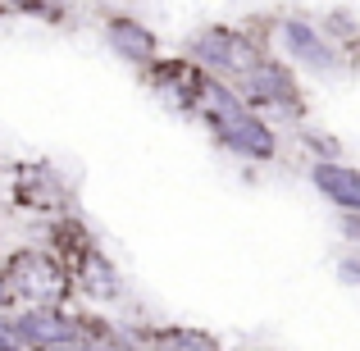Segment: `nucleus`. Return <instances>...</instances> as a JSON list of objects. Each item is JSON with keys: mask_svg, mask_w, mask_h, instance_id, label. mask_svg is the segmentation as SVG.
Wrapping results in <instances>:
<instances>
[{"mask_svg": "<svg viewBox=\"0 0 360 351\" xmlns=\"http://www.w3.org/2000/svg\"><path fill=\"white\" fill-rule=\"evenodd\" d=\"M196 55H201L210 69L229 73V78H260V69H264L260 51L238 32H205L201 42H196Z\"/></svg>", "mask_w": 360, "mask_h": 351, "instance_id": "obj_1", "label": "nucleus"}, {"mask_svg": "<svg viewBox=\"0 0 360 351\" xmlns=\"http://www.w3.org/2000/svg\"><path fill=\"white\" fill-rule=\"evenodd\" d=\"M210 101H219L214 106V128H219V137L229 141L233 151H242V155H269L274 151V137L264 123H255L246 110H238L224 91H210Z\"/></svg>", "mask_w": 360, "mask_h": 351, "instance_id": "obj_2", "label": "nucleus"}, {"mask_svg": "<svg viewBox=\"0 0 360 351\" xmlns=\"http://www.w3.org/2000/svg\"><path fill=\"white\" fill-rule=\"evenodd\" d=\"M9 288L23 292V297H32V301H55L64 292V279L46 255L27 251V255H18V260L9 264Z\"/></svg>", "mask_w": 360, "mask_h": 351, "instance_id": "obj_3", "label": "nucleus"}, {"mask_svg": "<svg viewBox=\"0 0 360 351\" xmlns=\"http://www.w3.org/2000/svg\"><path fill=\"white\" fill-rule=\"evenodd\" d=\"M14 338H23V343H32V347H51V351L78 347V328H73L69 319H60V315H41V310H32V315L18 319Z\"/></svg>", "mask_w": 360, "mask_h": 351, "instance_id": "obj_4", "label": "nucleus"}, {"mask_svg": "<svg viewBox=\"0 0 360 351\" xmlns=\"http://www.w3.org/2000/svg\"><path fill=\"white\" fill-rule=\"evenodd\" d=\"M315 183H319V192L333 196V201L347 205V210H356V205H360V178L352 174V169H342V165H319L315 169Z\"/></svg>", "mask_w": 360, "mask_h": 351, "instance_id": "obj_5", "label": "nucleus"}, {"mask_svg": "<svg viewBox=\"0 0 360 351\" xmlns=\"http://www.w3.org/2000/svg\"><path fill=\"white\" fill-rule=\"evenodd\" d=\"M150 347L155 351H219L210 333H201V328H165V333L150 338Z\"/></svg>", "mask_w": 360, "mask_h": 351, "instance_id": "obj_6", "label": "nucleus"}, {"mask_svg": "<svg viewBox=\"0 0 360 351\" xmlns=\"http://www.w3.org/2000/svg\"><path fill=\"white\" fill-rule=\"evenodd\" d=\"M115 46H123V51L132 55V60H150V37L146 27H132V23H115Z\"/></svg>", "mask_w": 360, "mask_h": 351, "instance_id": "obj_7", "label": "nucleus"}, {"mask_svg": "<svg viewBox=\"0 0 360 351\" xmlns=\"http://www.w3.org/2000/svg\"><path fill=\"white\" fill-rule=\"evenodd\" d=\"M0 297H5V283H0Z\"/></svg>", "mask_w": 360, "mask_h": 351, "instance_id": "obj_8", "label": "nucleus"}, {"mask_svg": "<svg viewBox=\"0 0 360 351\" xmlns=\"http://www.w3.org/2000/svg\"><path fill=\"white\" fill-rule=\"evenodd\" d=\"M69 351H82V347H69Z\"/></svg>", "mask_w": 360, "mask_h": 351, "instance_id": "obj_9", "label": "nucleus"}]
</instances>
